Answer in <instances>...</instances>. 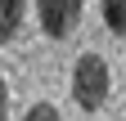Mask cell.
<instances>
[{
    "mask_svg": "<svg viewBox=\"0 0 126 121\" xmlns=\"http://www.w3.org/2000/svg\"><path fill=\"white\" fill-rule=\"evenodd\" d=\"M23 13H27V0H0V45L18 36Z\"/></svg>",
    "mask_w": 126,
    "mask_h": 121,
    "instance_id": "3",
    "label": "cell"
},
{
    "mask_svg": "<svg viewBox=\"0 0 126 121\" xmlns=\"http://www.w3.org/2000/svg\"><path fill=\"white\" fill-rule=\"evenodd\" d=\"M9 117V90H5V76H0V121Z\"/></svg>",
    "mask_w": 126,
    "mask_h": 121,
    "instance_id": "6",
    "label": "cell"
},
{
    "mask_svg": "<svg viewBox=\"0 0 126 121\" xmlns=\"http://www.w3.org/2000/svg\"><path fill=\"white\" fill-rule=\"evenodd\" d=\"M72 99H77V108H104V99H108V63L99 54H81L77 58V67H72Z\"/></svg>",
    "mask_w": 126,
    "mask_h": 121,
    "instance_id": "1",
    "label": "cell"
},
{
    "mask_svg": "<svg viewBox=\"0 0 126 121\" xmlns=\"http://www.w3.org/2000/svg\"><path fill=\"white\" fill-rule=\"evenodd\" d=\"M27 121H63V117H59V108H50V103H36V108L27 112Z\"/></svg>",
    "mask_w": 126,
    "mask_h": 121,
    "instance_id": "5",
    "label": "cell"
},
{
    "mask_svg": "<svg viewBox=\"0 0 126 121\" xmlns=\"http://www.w3.org/2000/svg\"><path fill=\"white\" fill-rule=\"evenodd\" d=\"M104 23H108V32H126V0H104Z\"/></svg>",
    "mask_w": 126,
    "mask_h": 121,
    "instance_id": "4",
    "label": "cell"
},
{
    "mask_svg": "<svg viewBox=\"0 0 126 121\" xmlns=\"http://www.w3.org/2000/svg\"><path fill=\"white\" fill-rule=\"evenodd\" d=\"M36 13H41V32L63 40L81 23V0H36Z\"/></svg>",
    "mask_w": 126,
    "mask_h": 121,
    "instance_id": "2",
    "label": "cell"
}]
</instances>
